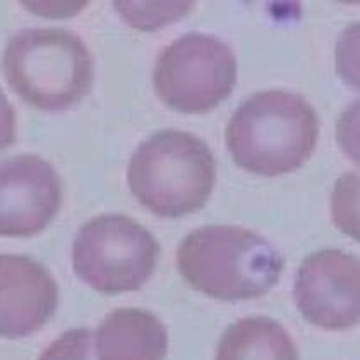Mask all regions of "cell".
<instances>
[{"label":"cell","mask_w":360,"mask_h":360,"mask_svg":"<svg viewBox=\"0 0 360 360\" xmlns=\"http://www.w3.org/2000/svg\"><path fill=\"white\" fill-rule=\"evenodd\" d=\"M225 139L237 167L275 177L311 158L319 139V115L297 93H256L233 112Z\"/></svg>","instance_id":"cell-1"},{"label":"cell","mask_w":360,"mask_h":360,"mask_svg":"<svg viewBox=\"0 0 360 360\" xmlns=\"http://www.w3.org/2000/svg\"><path fill=\"white\" fill-rule=\"evenodd\" d=\"M184 280L217 300L236 302L264 295L280 281L285 261L264 237L242 226L194 230L177 250Z\"/></svg>","instance_id":"cell-2"},{"label":"cell","mask_w":360,"mask_h":360,"mask_svg":"<svg viewBox=\"0 0 360 360\" xmlns=\"http://www.w3.org/2000/svg\"><path fill=\"white\" fill-rule=\"evenodd\" d=\"M131 193L156 217L179 218L206 205L217 162L202 139L165 129L139 144L127 168Z\"/></svg>","instance_id":"cell-3"},{"label":"cell","mask_w":360,"mask_h":360,"mask_svg":"<svg viewBox=\"0 0 360 360\" xmlns=\"http://www.w3.org/2000/svg\"><path fill=\"white\" fill-rule=\"evenodd\" d=\"M2 69L26 103L62 112L91 91L95 62L86 43L65 30H22L7 41Z\"/></svg>","instance_id":"cell-4"},{"label":"cell","mask_w":360,"mask_h":360,"mask_svg":"<svg viewBox=\"0 0 360 360\" xmlns=\"http://www.w3.org/2000/svg\"><path fill=\"white\" fill-rule=\"evenodd\" d=\"M160 244L150 230L124 214H101L86 221L72 245L76 275L108 295L136 292L155 273Z\"/></svg>","instance_id":"cell-5"},{"label":"cell","mask_w":360,"mask_h":360,"mask_svg":"<svg viewBox=\"0 0 360 360\" xmlns=\"http://www.w3.org/2000/svg\"><path fill=\"white\" fill-rule=\"evenodd\" d=\"M237 83V58L225 41L205 33H187L156 58L153 84L174 110L206 113L217 108Z\"/></svg>","instance_id":"cell-6"},{"label":"cell","mask_w":360,"mask_h":360,"mask_svg":"<svg viewBox=\"0 0 360 360\" xmlns=\"http://www.w3.org/2000/svg\"><path fill=\"white\" fill-rule=\"evenodd\" d=\"M359 259L340 249H323L302 261L293 297L305 321L323 330L342 331L360 318Z\"/></svg>","instance_id":"cell-7"},{"label":"cell","mask_w":360,"mask_h":360,"mask_svg":"<svg viewBox=\"0 0 360 360\" xmlns=\"http://www.w3.org/2000/svg\"><path fill=\"white\" fill-rule=\"evenodd\" d=\"M62 205L57 170L37 155L0 163V237H33L56 218Z\"/></svg>","instance_id":"cell-8"},{"label":"cell","mask_w":360,"mask_h":360,"mask_svg":"<svg viewBox=\"0 0 360 360\" xmlns=\"http://www.w3.org/2000/svg\"><path fill=\"white\" fill-rule=\"evenodd\" d=\"M58 305V287L28 256L0 254V336L25 338L41 330Z\"/></svg>","instance_id":"cell-9"},{"label":"cell","mask_w":360,"mask_h":360,"mask_svg":"<svg viewBox=\"0 0 360 360\" xmlns=\"http://www.w3.org/2000/svg\"><path fill=\"white\" fill-rule=\"evenodd\" d=\"M165 324L143 309H117L96 330V360H165Z\"/></svg>","instance_id":"cell-10"},{"label":"cell","mask_w":360,"mask_h":360,"mask_svg":"<svg viewBox=\"0 0 360 360\" xmlns=\"http://www.w3.org/2000/svg\"><path fill=\"white\" fill-rule=\"evenodd\" d=\"M217 360H299V350L278 321L250 316L226 328L218 343Z\"/></svg>","instance_id":"cell-11"},{"label":"cell","mask_w":360,"mask_h":360,"mask_svg":"<svg viewBox=\"0 0 360 360\" xmlns=\"http://www.w3.org/2000/svg\"><path fill=\"white\" fill-rule=\"evenodd\" d=\"M124 21L141 31H156L180 21L193 9L194 2H115Z\"/></svg>","instance_id":"cell-12"},{"label":"cell","mask_w":360,"mask_h":360,"mask_svg":"<svg viewBox=\"0 0 360 360\" xmlns=\"http://www.w3.org/2000/svg\"><path fill=\"white\" fill-rule=\"evenodd\" d=\"M38 360H96L93 355L91 331L88 328H76L62 333L43 350Z\"/></svg>","instance_id":"cell-13"},{"label":"cell","mask_w":360,"mask_h":360,"mask_svg":"<svg viewBox=\"0 0 360 360\" xmlns=\"http://www.w3.org/2000/svg\"><path fill=\"white\" fill-rule=\"evenodd\" d=\"M15 143V112L0 89V151Z\"/></svg>","instance_id":"cell-14"},{"label":"cell","mask_w":360,"mask_h":360,"mask_svg":"<svg viewBox=\"0 0 360 360\" xmlns=\"http://www.w3.org/2000/svg\"><path fill=\"white\" fill-rule=\"evenodd\" d=\"M26 9L40 15H49V18H64V15H72L79 13L86 6V2H25Z\"/></svg>","instance_id":"cell-15"}]
</instances>
